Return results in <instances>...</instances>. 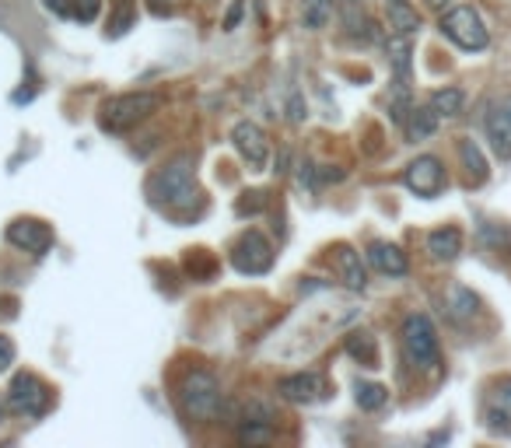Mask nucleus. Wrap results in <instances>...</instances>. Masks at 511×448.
Returning <instances> with one entry per match:
<instances>
[{"label":"nucleus","mask_w":511,"mask_h":448,"mask_svg":"<svg viewBox=\"0 0 511 448\" xmlns=\"http://www.w3.org/2000/svg\"><path fill=\"white\" fill-rule=\"evenodd\" d=\"M148 196L155 207H165V211H190L200 196L193 183V161L175 158L172 165H165L158 175H151Z\"/></svg>","instance_id":"1"},{"label":"nucleus","mask_w":511,"mask_h":448,"mask_svg":"<svg viewBox=\"0 0 511 448\" xmlns=\"http://www.w3.org/2000/svg\"><path fill=\"white\" fill-rule=\"evenodd\" d=\"M161 105V98L155 92H127V95H112L109 102H102L98 123L109 133H123L133 130L137 123H144L155 109Z\"/></svg>","instance_id":"2"},{"label":"nucleus","mask_w":511,"mask_h":448,"mask_svg":"<svg viewBox=\"0 0 511 448\" xmlns=\"http://www.w3.org/2000/svg\"><path fill=\"white\" fill-rule=\"evenodd\" d=\"M179 403L193 420H214L221 410V382L218 375L203 372V368H193L186 372V379L179 382Z\"/></svg>","instance_id":"3"},{"label":"nucleus","mask_w":511,"mask_h":448,"mask_svg":"<svg viewBox=\"0 0 511 448\" xmlns=\"http://www.w3.org/2000/svg\"><path fill=\"white\" fill-rule=\"evenodd\" d=\"M403 351L410 357V364L420 372H431L438 368L442 354H438V333H435V322L427 319L424 312H414L403 319Z\"/></svg>","instance_id":"4"},{"label":"nucleus","mask_w":511,"mask_h":448,"mask_svg":"<svg viewBox=\"0 0 511 448\" xmlns=\"http://www.w3.org/2000/svg\"><path fill=\"white\" fill-rule=\"evenodd\" d=\"M442 35L448 42H455L459 49H466V53H477V49H483L490 42V35L483 29V18L477 14V7H470V4H455L452 11L442 14Z\"/></svg>","instance_id":"5"},{"label":"nucleus","mask_w":511,"mask_h":448,"mask_svg":"<svg viewBox=\"0 0 511 448\" xmlns=\"http://www.w3.org/2000/svg\"><path fill=\"white\" fill-rule=\"evenodd\" d=\"M231 266L238 270V273H266L270 266H273V246L266 242V235H259V231H246L242 238H238V246L231 249Z\"/></svg>","instance_id":"6"},{"label":"nucleus","mask_w":511,"mask_h":448,"mask_svg":"<svg viewBox=\"0 0 511 448\" xmlns=\"http://www.w3.org/2000/svg\"><path fill=\"white\" fill-rule=\"evenodd\" d=\"M46 403H49V389L39 382L35 375H29V372L14 375V382L7 389V407H11L14 414L39 417L46 410Z\"/></svg>","instance_id":"7"},{"label":"nucleus","mask_w":511,"mask_h":448,"mask_svg":"<svg viewBox=\"0 0 511 448\" xmlns=\"http://www.w3.org/2000/svg\"><path fill=\"white\" fill-rule=\"evenodd\" d=\"M403 183L417 196H435V193H442V186H445V165L435 158V155H420L417 161L407 165Z\"/></svg>","instance_id":"8"},{"label":"nucleus","mask_w":511,"mask_h":448,"mask_svg":"<svg viewBox=\"0 0 511 448\" xmlns=\"http://www.w3.org/2000/svg\"><path fill=\"white\" fill-rule=\"evenodd\" d=\"M7 242L32 253V256H42L49 246H53V231L49 224L39 221V218H18V221L7 224Z\"/></svg>","instance_id":"9"},{"label":"nucleus","mask_w":511,"mask_h":448,"mask_svg":"<svg viewBox=\"0 0 511 448\" xmlns=\"http://www.w3.org/2000/svg\"><path fill=\"white\" fill-rule=\"evenodd\" d=\"M231 144H235V151H238L242 158L249 161V168H263V165H266V158H270L266 133L256 127L253 120L235 123V130H231Z\"/></svg>","instance_id":"10"},{"label":"nucleus","mask_w":511,"mask_h":448,"mask_svg":"<svg viewBox=\"0 0 511 448\" xmlns=\"http://www.w3.org/2000/svg\"><path fill=\"white\" fill-rule=\"evenodd\" d=\"M483 130H487V140H490L494 155L511 161V116L501 102H490L483 109Z\"/></svg>","instance_id":"11"},{"label":"nucleus","mask_w":511,"mask_h":448,"mask_svg":"<svg viewBox=\"0 0 511 448\" xmlns=\"http://www.w3.org/2000/svg\"><path fill=\"white\" fill-rule=\"evenodd\" d=\"M277 392L291 399V403H316L322 396V375L319 372H294V375H284L277 382Z\"/></svg>","instance_id":"12"},{"label":"nucleus","mask_w":511,"mask_h":448,"mask_svg":"<svg viewBox=\"0 0 511 448\" xmlns=\"http://www.w3.org/2000/svg\"><path fill=\"white\" fill-rule=\"evenodd\" d=\"M480 309H483L480 294H477V291H470L466 284H452V288L445 291V316H448L452 322L466 326V322L477 319Z\"/></svg>","instance_id":"13"},{"label":"nucleus","mask_w":511,"mask_h":448,"mask_svg":"<svg viewBox=\"0 0 511 448\" xmlns=\"http://www.w3.org/2000/svg\"><path fill=\"white\" fill-rule=\"evenodd\" d=\"M368 263H372L379 273H389V277H403V273L410 270L407 253H403L399 246H392V242H372V246H368Z\"/></svg>","instance_id":"14"},{"label":"nucleus","mask_w":511,"mask_h":448,"mask_svg":"<svg viewBox=\"0 0 511 448\" xmlns=\"http://www.w3.org/2000/svg\"><path fill=\"white\" fill-rule=\"evenodd\" d=\"M427 253L442 263H452V259L462 253V231L455 224H445V228H435L427 235Z\"/></svg>","instance_id":"15"},{"label":"nucleus","mask_w":511,"mask_h":448,"mask_svg":"<svg viewBox=\"0 0 511 448\" xmlns=\"http://www.w3.org/2000/svg\"><path fill=\"white\" fill-rule=\"evenodd\" d=\"M336 273H340V281L351 291H364V284H368V273H364V266H361V256L354 253L351 246H340V249H336Z\"/></svg>","instance_id":"16"},{"label":"nucleus","mask_w":511,"mask_h":448,"mask_svg":"<svg viewBox=\"0 0 511 448\" xmlns=\"http://www.w3.org/2000/svg\"><path fill=\"white\" fill-rule=\"evenodd\" d=\"M438 120H442V112L435 109V105H417L410 109V116H407V137L420 144V140H427L435 130H438Z\"/></svg>","instance_id":"17"},{"label":"nucleus","mask_w":511,"mask_h":448,"mask_svg":"<svg viewBox=\"0 0 511 448\" xmlns=\"http://www.w3.org/2000/svg\"><path fill=\"white\" fill-rule=\"evenodd\" d=\"M459 158H462V168H466V179L480 186V183H487V175H490V168H487V158H483V151L477 148V140H470V137H462L459 140Z\"/></svg>","instance_id":"18"},{"label":"nucleus","mask_w":511,"mask_h":448,"mask_svg":"<svg viewBox=\"0 0 511 448\" xmlns=\"http://www.w3.org/2000/svg\"><path fill=\"white\" fill-rule=\"evenodd\" d=\"M389 60H392L399 85H410V35L396 32L389 39Z\"/></svg>","instance_id":"19"},{"label":"nucleus","mask_w":511,"mask_h":448,"mask_svg":"<svg viewBox=\"0 0 511 448\" xmlns=\"http://www.w3.org/2000/svg\"><path fill=\"white\" fill-rule=\"evenodd\" d=\"M347 354H351L354 361H361L364 368H375V364H379V344H375V336L364 333V329H357V333L347 336Z\"/></svg>","instance_id":"20"},{"label":"nucleus","mask_w":511,"mask_h":448,"mask_svg":"<svg viewBox=\"0 0 511 448\" xmlns=\"http://www.w3.org/2000/svg\"><path fill=\"white\" fill-rule=\"evenodd\" d=\"M389 25H392L396 32L414 35L417 29H420V14H417L407 0H389Z\"/></svg>","instance_id":"21"},{"label":"nucleus","mask_w":511,"mask_h":448,"mask_svg":"<svg viewBox=\"0 0 511 448\" xmlns=\"http://www.w3.org/2000/svg\"><path fill=\"white\" fill-rule=\"evenodd\" d=\"M354 396H357V407H361V410L375 414V410H382V407H385L389 389H385V385H379V382H357Z\"/></svg>","instance_id":"22"},{"label":"nucleus","mask_w":511,"mask_h":448,"mask_svg":"<svg viewBox=\"0 0 511 448\" xmlns=\"http://www.w3.org/2000/svg\"><path fill=\"white\" fill-rule=\"evenodd\" d=\"M301 18L305 29H326V22L333 18V0H301Z\"/></svg>","instance_id":"23"},{"label":"nucleus","mask_w":511,"mask_h":448,"mask_svg":"<svg viewBox=\"0 0 511 448\" xmlns=\"http://www.w3.org/2000/svg\"><path fill=\"white\" fill-rule=\"evenodd\" d=\"M462 102H466L462 88H438V92L431 95V105H435L442 116H459V112H462Z\"/></svg>","instance_id":"24"},{"label":"nucleus","mask_w":511,"mask_h":448,"mask_svg":"<svg viewBox=\"0 0 511 448\" xmlns=\"http://www.w3.org/2000/svg\"><path fill=\"white\" fill-rule=\"evenodd\" d=\"M242 424H273V407L263 399H249L242 410Z\"/></svg>","instance_id":"25"},{"label":"nucleus","mask_w":511,"mask_h":448,"mask_svg":"<svg viewBox=\"0 0 511 448\" xmlns=\"http://www.w3.org/2000/svg\"><path fill=\"white\" fill-rule=\"evenodd\" d=\"M490 403H494V410H501V414L511 417V375L508 379H501V382H494V389H490Z\"/></svg>","instance_id":"26"},{"label":"nucleus","mask_w":511,"mask_h":448,"mask_svg":"<svg viewBox=\"0 0 511 448\" xmlns=\"http://www.w3.org/2000/svg\"><path fill=\"white\" fill-rule=\"evenodd\" d=\"M238 442L253 445V442H270V424H242L238 427Z\"/></svg>","instance_id":"27"},{"label":"nucleus","mask_w":511,"mask_h":448,"mask_svg":"<svg viewBox=\"0 0 511 448\" xmlns=\"http://www.w3.org/2000/svg\"><path fill=\"white\" fill-rule=\"evenodd\" d=\"M98 7H102V0H77L74 4V18L77 22H95Z\"/></svg>","instance_id":"28"},{"label":"nucleus","mask_w":511,"mask_h":448,"mask_svg":"<svg viewBox=\"0 0 511 448\" xmlns=\"http://www.w3.org/2000/svg\"><path fill=\"white\" fill-rule=\"evenodd\" d=\"M288 116H291V123H301L309 112H305V102H301V95L298 92H291V102H288Z\"/></svg>","instance_id":"29"},{"label":"nucleus","mask_w":511,"mask_h":448,"mask_svg":"<svg viewBox=\"0 0 511 448\" xmlns=\"http://www.w3.org/2000/svg\"><path fill=\"white\" fill-rule=\"evenodd\" d=\"M14 364V344L11 336H0V372H7Z\"/></svg>","instance_id":"30"},{"label":"nucleus","mask_w":511,"mask_h":448,"mask_svg":"<svg viewBox=\"0 0 511 448\" xmlns=\"http://www.w3.org/2000/svg\"><path fill=\"white\" fill-rule=\"evenodd\" d=\"M148 4H151L155 14H172V11L179 7V0H148Z\"/></svg>","instance_id":"31"},{"label":"nucleus","mask_w":511,"mask_h":448,"mask_svg":"<svg viewBox=\"0 0 511 448\" xmlns=\"http://www.w3.org/2000/svg\"><path fill=\"white\" fill-rule=\"evenodd\" d=\"M238 18H242V0H235V4H231L228 18H224V29H235V25H238Z\"/></svg>","instance_id":"32"},{"label":"nucleus","mask_w":511,"mask_h":448,"mask_svg":"<svg viewBox=\"0 0 511 448\" xmlns=\"http://www.w3.org/2000/svg\"><path fill=\"white\" fill-rule=\"evenodd\" d=\"M427 7H435V11H442V7H448V0H427Z\"/></svg>","instance_id":"33"},{"label":"nucleus","mask_w":511,"mask_h":448,"mask_svg":"<svg viewBox=\"0 0 511 448\" xmlns=\"http://www.w3.org/2000/svg\"><path fill=\"white\" fill-rule=\"evenodd\" d=\"M501 105L508 109V116H511V95H505V98H501Z\"/></svg>","instance_id":"34"},{"label":"nucleus","mask_w":511,"mask_h":448,"mask_svg":"<svg viewBox=\"0 0 511 448\" xmlns=\"http://www.w3.org/2000/svg\"><path fill=\"white\" fill-rule=\"evenodd\" d=\"M0 420H4V399H0Z\"/></svg>","instance_id":"35"}]
</instances>
